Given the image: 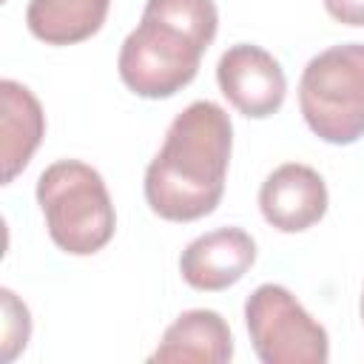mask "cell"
Masks as SVG:
<instances>
[{
	"instance_id": "30bf717a",
	"label": "cell",
	"mask_w": 364,
	"mask_h": 364,
	"mask_svg": "<svg viewBox=\"0 0 364 364\" xmlns=\"http://www.w3.org/2000/svg\"><path fill=\"white\" fill-rule=\"evenodd\" d=\"M0 100H3L0 159H3V182L9 185L31 162L37 145L43 142L46 114H43L40 100L17 80H3L0 82Z\"/></svg>"
},
{
	"instance_id": "5b68a950",
	"label": "cell",
	"mask_w": 364,
	"mask_h": 364,
	"mask_svg": "<svg viewBox=\"0 0 364 364\" xmlns=\"http://www.w3.org/2000/svg\"><path fill=\"white\" fill-rule=\"evenodd\" d=\"M250 344L264 364H324L327 330L282 284H259L245 301Z\"/></svg>"
},
{
	"instance_id": "7a4b0ae2",
	"label": "cell",
	"mask_w": 364,
	"mask_h": 364,
	"mask_svg": "<svg viewBox=\"0 0 364 364\" xmlns=\"http://www.w3.org/2000/svg\"><path fill=\"white\" fill-rule=\"evenodd\" d=\"M216 28L213 0H148L119 48V80L145 100L173 97L196 77Z\"/></svg>"
},
{
	"instance_id": "ba28073f",
	"label": "cell",
	"mask_w": 364,
	"mask_h": 364,
	"mask_svg": "<svg viewBox=\"0 0 364 364\" xmlns=\"http://www.w3.org/2000/svg\"><path fill=\"white\" fill-rule=\"evenodd\" d=\"M256 262V242L242 228H216L196 236L179 256V273L193 290H228Z\"/></svg>"
},
{
	"instance_id": "9c48e42d",
	"label": "cell",
	"mask_w": 364,
	"mask_h": 364,
	"mask_svg": "<svg viewBox=\"0 0 364 364\" xmlns=\"http://www.w3.org/2000/svg\"><path fill=\"white\" fill-rule=\"evenodd\" d=\"M233 358V336L216 310H185L162 333L151 361H196L228 364Z\"/></svg>"
},
{
	"instance_id": "277c9868",
	"label": "cell",
	"mask_w": 364,
	"mask_h": 364,
	"mask_svg": "<svg viewBox=\"0 0 364 364\" xmlns=\"http://www.w3.org/2000/svg\"><path fill=\"white\" fill-rule=\"evenodd\" d=\"M307 128L330 145L364 136V43H341L316 54L299 80Z\"/></svg>"
},
{
	"instance_id": "3957f363",
	"label": "cell",
	"mask_w": 364,
	"mask_h": 364,
	"mask_svg": "<svg viewBox=\"0 0 364 364\" xmlns=\"http://www.w3.org/2000/svg\"><path fill=\"white\" fill-rule=\"evenodd\" d=\"M37 205L51 242L71 256L102 250L117 230L114 202L100 171L80 159H57L40 173Z\"/></svg>"
},
{
	"instance_id": "52a82bcc",
	"label": "cell",
	"mask_w": 364,
	"mask_h": 364,
	"mask_svg": "<svg viewBox=\"0 0 364 364\" xmlns=\"http://www.w3.org/2000/svg\"><path fill=\"white\" fill-rule=\"evenodd\" d=\"M327 185L318 171L301 162L279 165L259 188V208L270 228L301 233L327 213Z\"/></svg>"
},
{
	"instance_id": "7c38bea8",
	"label": "cell",
	"mask_w": 364,
	"mask_h": 364,
	"mask_svg": "<svg viewBox=\"0 0 364 364\" xmlns=\"http://www.w3.org/2000/svg\"><path fill=\"white\" fill-rule=\"evenodd\" d=\"M0 301H3V361H14L20 350H26L28 336H31V316L28 307L9 290H0Z\"/></svg>"
},
{
	"instance_id": "5bb4252c",
	"label": "cell",
	"mask_w": 364,
	"mask_h": 364,
	"mask_svg": "<svg viewBox=\"0 0 364 364\" xmlns=\"http://www.w3.org/2000/svg\"><path fill=\"white\" fill-rule=\"evenodd\" d=\"M361 321H364V290H361Z\"/></svg>"
},
{
	"instance_id": "6da1fadb",
	"label": "cell",
	"mask_w": 364,
	"mask_h": 364,
	"mask_svg": "<svg viewBox=\"0 0 364 364\" xmlns=\"http://www.w3.org/2000/svg\"><path fill=\"white\" fill-rule=\"evenodd\" d=\"M233 148V125L222 105L196 100L173 117L159 154L145 171V202L168 222H193L216 210Z\"/></svg>"
},
{
	"instance_id": "8fae6325",
	"label": "cell",
	"mask_w": 364,
	"mask_h": 364,
	"mask_svg": "<svg viewBox=\"0 0 364 364\" xmlns=\"http://www.w3.org/2000/svg\"><path fill=\"white\" fill-rule=\"evenodd\" d=\"M108 9L111 0H31L26 26L48 46H71L94 37L105 23Z\"/></svg>"
},
{
	"instance_id": "4fadbf2b",
	"label": "cell",
	"mask_w": 364,
	"mask_h": 364,
	"mask_svg": "<svg viewBox=\"0 0 364 364\" xmlns=\"http://www.w3.org/2000/svg\"><path fill=\"white\" fill-rule=\"evenodd\" d=\"M324 9L344 26H364V0H324Z\"/></svg>"
},
{
	"instance_id": "8992f818",
	"label": "cell",
	"mask_w": 364,
	"mask_h": 364,
	"mask_svg": "<svg viewBox=\"0 0 364 364\" xmlns=\"http://www.w3.org/2000/svg\"><path fill=\"white\" fill-rule=\"evenodd\" d=\"M216 82L228 102L253 119L276 114L287 94V80L279 60L253 43H236L219 57Z\"/></svg>"
}]
</instances>
